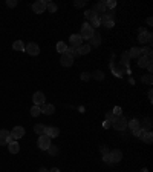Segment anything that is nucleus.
I'll return each mask as SVG.
<instances>
[{"label":"nucleus","instance_id":"nucleus-1","mask_svg":"<svg viewBox=\"0 0 153 172\" xmlns=\"http://www.w3.org/2000/svg\"><path fill=\"white\" fill-rule=\"evenodd\" d=\"M112 128H115L116 131H124L127 128V120L124 115H115V118L112 120Z\"/></svg>","mask_w":153,"mask_h":172},{"label":"nucleus","instance_id":"nucleus-2","mask_svg":"<svg viewBox=\"0 0 153 172\" xmlns=\"http://www.w3.org/2000/svg\"><path fill=\"white\" fill-rule=\"evenodd\" d=\"M93 34H95V29H93L89 23H83V26H81V34H80L81 39H83V40H84V39H86V40H90V39L93 37Z\"/></svg>","mask_w":153,"mask_h":172},{"label":"nucleus","instance_id":"nucleus-3","mask_svg":"<svg viewBox=\"0 0 153 172\" xmlns=\"http://www.w3.org/2000/svg\"><path fill=\"white\" fill-rule=\"evenodd\" d=\"M52 143H51V138L46 135V134H43V135H40L37 140V146L41 149V151H48V148L51 146Z\"/></svg>","mask_w":153,"mask_h":172},{"label":"nucleus","instance_id":"nucleus-4","mask_svg":"<svg viewBox=\"0 0 153 172\" xmlns=\"http://www.w3.org/2000/svg\"><path fill=\"white\" fill-rule=\"evenodd\" d=\"M46 5H48V0H37V2H34L32 9L35 14H43V12H46Z\"/></svg>","mask_w":153,"mask_h":172},{"label":"nucleus","instance_id":"nucleus-5","mask_svg":"<svg viewBox=\"0 0 153 172\" xmlns=\"http://www.w3.org/2000/svg\"><path fill=\"white\" fill-rule=\"evenodd\" d=\"M32 101H34L35 106H41V105L46 103V97H44V94H43L41 91H37V92H34V95H32Z\"/></svg>","mask_w":153,"mask_h":172},{"label":"nucleus","instance_id":"nucleus-6","mask_svg":"<svg viewBox=\"0 0 153 172\" xmlns=\"http://www.w3.org/2000/svg\"><path fill=\"white\" fill-rule=\"evenodd\" d=\"M25 51L29 54V55H38L40 54V46H38L37 43H28L26 45V48H25Z\"/></svg>","mask_w":153,"mask_h":172},{"label":"nucleus","instance_id":"nucleus-7","mask_svg":"<svg viewBox=\"0 0 153 172\" xmlns=\"http://www.w3.org/2000/svg\"><path fill=\"white\" fill-rule=\"evenodd\" d=\"M109 157H110V161L112 165L114 163H119L121 158H122V152L119 149H114V151H109Z\"/></svg>","mask_w":153,"mask_h":172},{"label":"nucleus","instance_id":"nucleus-8","mask_svg":"<svg viewBox=\"0 0 153 172\" xmlns=\"http://www.w3.org/2000/svg\"><path fill=\"white\" fill-rule=\"evenodd\" d=\"M40 111H41V114H44V115H52V114L55 112V106L51 105V103H44V105L40 106Z\"/></svg>","mask_w":153,"mask_h":172},{"label":"nucleus","instance_id":"nucleus-9","mask_svg":"<svg viewBox=\"0 0 153 172\" xmlns=\"http://www.w3.org/2000/svg\"><path fill=\"white\" fill-rule=\"evenodd\" d=\"M60 63H61V66H64V68H71V66L74 65V58H72L71 55H68V54H61Z\"/></svg>","mask_w":153,"mask_h":172},{"label":"nucleus","instance_id":"nucleus-10","mask_svg":"<svg viewBox=\"0 0 153 172\" xmlns=\"http://www.w3.org/2000/svg\"><path fill=\"white\" fill-rule=\"evenodd\" d=\"M11 135L14 137V140L22 138V137L25 135V128H22V126H14V129L11 131Z\"/></svg>","mask_w":153,"mask_h":172},{"label":"nucleus","instance_id":"nucleus-11","mask_svg":"<svg viewBox=\"0 0 153 172\" xmlns=\"http://www.w3.org/2000/svg\"><path fill=\"white\" fill-rule=\"evenodd\" d=\"M49 138H55V137H58L60 135V131L58 128H55V126H46V132H44Z\"/></svg>","mask_w":153,"mask_h":172},{"label":"nucleus","instance_id":"nucleus-12","mask_svg":"<svg viewBox=\"0 0 153 172\" xmlns=\"http://www.w3.org/2000/svg\"><path fill=\"white\" fill-rule=\"evenodd\" d=\"M69 40H71V45H72L74 48H78V46L83 45V39H81L80 34H72V36L69 37Z\"/></svg>","mask_w":153,"mask_h":172},{"label":"nucleus","instance_id":"nucleus-13","mask_svg":"<svg viewBox=\"0 0 153 172\" xmlns=\"http://www.w3.org/2000/svg\"><path fill=\"white\" fill-rule=\"evenodd\" d=\"M9 131H6V129H2L0 131V144L2 146H8V138H9Z\"/></svg>","mask_w":153,"mask_h":172},{"label":"nucleus","instance_id":"nucleus-14","mask_svg":"<svg viewBox=\"0 0 153 172\" xmlns=\"http://www.w3.org/2000/svg\"><path fill=\"white\" fill-rule=\"evenodd\" d=\"M93 12L98 15V12H107V8H106V2H98L95 3L93 6Z\"/></svg>","mask_w":153,"mask_h":172},{"label":"nucleus","instance_id":"nucleus-15","mask_svg":"<svg viewBox=\"0 0 153 172\" xmlns=\"http://www.w3.org/2000/svg\"><path fill=\"white\" fill-rule=\"evenodd\" d=\"M152 62V58L150 57H147V55H139L138 57V66L139 68H147V65Z\"/></svg>","mask_w":153,"mask_h":172},{"label":"nucleus","instance_id":"nucleus-16","mask_svg":"<svg viewBox=\"0 0 153 172\" xmlns=\"http://www.w3.org/2000/svg\"><path fill=\"white\" fill-rule=\"evenodd\" d=\"M138 42L139 43H150L152 42V34L150 32H143V34H139V37H138Z\"/></svg>","mask_w":153,"mask_h":172},{"label":"nucleus","instance_id":"nucleus-17","mask_svg":"<svg viewBox=\"0 0 153 172\" xmlns=\"http://www.w3.org/2000/svg\"><path fill=\"white\" fill-rule=\"evenodd\" d=\"M89 52H90V45H81V46L76 48V54L78 55H86Z\"/></svg>","mask_w":153,"mask_h":172},{"label":"nucleus","instance_id":"nucleus-18","mask_svg":"<svg viewBox=\"0 0 153 172\" xmlns=\"http://www.w3.org/2000/svg\"><path fill=\"white\" fill-rule=\"evenodd\" d=\"M8 149H9L11 154H19V152H20V144H19L17 141H12V143L8 144Z\"/></svg>","mask_w":153,"mask_h":172},{"label":"nucleus","instance_id":"nucleus-19","mask_svg":"<svg viewBox=\"0 0 153 172\" xmlns=\"http://www.w3.org/2000/svg\"><path fill=\"white\" fill-rule=\"evenodd\" d=\"M25 48H26V45L22 40H15V42L12 43V49L14 51H25Z\"/></svg>","mask_w":153,"mask_h":172},{"label":"nucleus","instance_id":"nucleus-20","mask_svg":"<svg viewBox=\"0 0 153 172\" xmlns=\"http://www.w3.org/2000/svg\"><path fill=\"white\" fill-rule=\"evenodd\" d=\"M127 126L132 129V131H136V129L141 128V125H139V120H136V118H132L130 122H127Z\"/></svg>","mask_w":153,"mask_h":172},{"label":"nucleus","instance_id":"nucleus-21","mask_svg":"<svg viewBox=\"0 0 153 172\" xmlns=\"http://www.w3.org/2000/svg\"><path fill=\"white\" fill-rule=\"evenodd\" d=\"M100 43H101V36H100L98 32H95L93 37L90 39V48H92V46H100Z\"/></svg>","mask_w":153,"mask_h":172},{"label":"nucleus","instance_id":"nucleus-22","mask_svg":"<svg viewBox=\"0 0 153 172\" xmlns=\"http://www.w3.org/2000/svg\"><path fill=\"white\" fill-rule=\"evenodd\" d=\"M34 132H35L37 135H43V134L46 132V126L41 125V123H40V125H35V126H34Z\"/></svg>","mask_w":153,"mask_h":172},{"label":"nucleus","instance_id":"nucleus-23","mask_svg":"<svg viewBox=\"0 0 153 172\" xmlns=\"http://www.w3.org/2000/svg\"><path fill=\"white\" fill-rule=\"evenodd\" d=\"M139 55H141L139 48H132V49L129 51V57H130V58H138Z\"/></svg>","mask_w":153,"mask_h":172},{"label":"nucleus","instance_id":"nucleus-24","mask_svg":"<svg viewBox=\"0 0 153 172\" xmlns=\"http://www.w3.org/2000/svg\"><path fill=\"white\" fill-rule=\"evenodd\" d=\"M66 49H68V45L64 42H58L57 43V51L60 52V54H64L66 52Z\"/></svg>","mask_w":153,"mask_h":172},{"label":"nucleus","instance_id":"nucleus-25","mask_svg":"<svg viewBox=\"0 0 153 172\" xmlns=\"http://www.w3.org/2000/svg\"><path fill=\"white\" fill-rule=\"evenodd\" d=\"M139 52H141V55H147V57H150V58H152V49H150L149 46L139 48Z\"/></svg>","mask_w":153,"mask_h":172},{"label":"nucleus","instance_id":"nucleus-26","mask_svg":"<svg viewBox=\"0 0 153 172\" xmlns=\"http://www.w3.org/2000/svg\"><path fill=\"white\" fill-rule=\"evenodd\" d=\"M90 77H93L95 80H100V82H101V80L104 79V72H103V71H100V69H97V71H95Z\"/></svg>","mask_w":153,"mask_h":172},{"label":"nucleus","instance_id":"nucleus-27","mask_svg":"<svg viewBox=\"0 0 153 172\" xmlns=\"http://www.w3.org/2000/svg\"><path fill=\"white\" fill-rule=\"evenodd\" d=\"M48 154H49L51 157H55V155L58 154V146H54V144H51V146L48 148Z\"/></svg>","mask_w":153,"mask_h":172},{"label":"nucleus","instance_id":"nucleus-28","mask_svg":"<svg viewBox=\"0 0 153 172\" xmlns=\"http://www.w3.org/2000/svg\"><path fill=\"white\" fill-rule=\"evenodd\" d=\"M64 54L71 55L72 58H75L76 55H78V54H76V48H74V46H68V49H66V52H64Z\"/></svg>","mask_w":153,"mask_h":172},{"label":"nucleus","instance_id":"nucleus-29","mask_svg":"<svg viewBox=\"0 0 153 172\" xmlns=\"http://www.w3.org/2000/svg\"><path fill=\"white\" fill-rule=\"evenodd\" d=\"M141 129H144V131H150L152 129V120L147 117V118H144V122H143V128Z\"/></svg>","mask_w":153,"mask_h":172},{"label":"nucleus","instance_id":"nucleus-30","mask_svg":"<svg viewBox=\"0 0 153 172\" xmlns=\"http://www.w3.org/2000/svg\"><path fill=\"white\" fill-rule=\"evenodd\" d=\"M84 17L89 19V20H92V19L97 17V14L93 12V9H86V11H84Z\"/></svg>","mask_w":153,"mask_h":172},{"label":"nucleus","instance_id":"nucleus-31","mask_svg":"<svg viewBox=\"0 0 153 172\" xmlns=\"http://www.w3.org/2000/svg\"><path fill=\"white\" fill-rule=\"evenodd\" d=\"M46 11H48V12H55V11H57V5L52 3V2H48V5H46Z\"/></svg>","mask_w":153,"mask_h":172},{"label":"nucleus","instance_id":"nucleus-32","mask_svg":"<svg viewBox=\"0 0 153 172\" xmlns=\"http://www.w3.org/2000/svg\"><path fill=\"white\" fill-rule=\"evenodd\" d=\"M40 114H41V111H40V106H35V105H34V106L31 108V115H32V117H38Z\"/></svg>","mask_w":153,"mask_h":172},{"label":"nucleus","instance_id":"nucleus-33","mask_svg":"<svg viewBox=\"0 0 153 172\" xmlns=\"http://www.w3.org/2000/svg\"><path fill=\"white\" fill-rule=\"evenodd\" d=\"M100 25H101V23H100V17H98V15H97L95 19H92V25H90L92 28H98Z\"/></svg>","mask_w":153,"mask_h":172},{"label":"nucleus","instance_id":"nucleus-34","mask_svg":"<svg viewBox=\"0 0 153 172\" xmlns=\"http://www.w3.org/2000/svg\"><path fill=\"white\" fill-rule=\"evenodd\" d=\"M74 6H75V8H83V6H86V0H75V2H74Z\"/></svg>","mask_w":153,"mask_h":172},{"label":"nucleus","instance_id":"nucleus-35","mask_svg":"<svg viewBox=\"0 0 153 172\" xmlns=\"http://www.w3.org/2000/svg\"><path fill=\"white\" fill-rule=\"evenodd\" d=\"M143 82H144V83H147V85H152V74L144 75V77H143Z\"/></svg>","mask_w":153,"mask_h":172},{"label":"nucleus","instance_id":"nucleus-36","mask_svg":"<svg viewBox=\"0 0 153 172\" xmlns=\"http://www.w3.org/2000/svg\"><path fill=\"white\" fill-rule=\"evenodd\" d=\"M6 6L8 8H15L17 6V0H6Z\"/></svg>","mask_w":153,"mask_h":172},{"label":"nucleus","instance_id":"nucleus-37","mask_svg":"<svg viewBox=\"0 0 153 172\" xmlns=\"http://www.w3.org/2000/svg\"><path fill=\"white\" fill-rule=\"evenodd\" d=\"M80 77H81L83 82H89V80H90V74H89V72H83Z\"/></svg>","mask_w":153,"mask_h":172},{"label":"nucleus","instance_id":"nucleus-38","mask_svg":"<svg viewBox=\"0 0 153 172\" xmlns=\"http://www.w3.org/2000/svg\"><path fill=\"white\" fill-rule=\"evenodd\" d=\"M115 6H116V2H115V0H109V2H106V8H110V9H114Z\"/></svg>","mask_w":153,"mask_h":172},{"label":"nucleus","instance_id":"nucleus-39","mask_svg":"<svg viewBox=\"0 0 153 172\" xmlns=\"http://www.w3.org/2000/svg\"><path fill=\"white\" fill-rule=\"evenodd\" d=\"M129 60H130L129 52H124V54H122V63H124V65H127V63H129Z\"/></svg>","mask_w":153,"mask_h":172},{"label":"nucleus","instance_id":"nucleus-40","mask_svg":"<svg viewBox=\"0 0 153 172\" xmlns=\"http://www.w3.org/2000/svg\"><path fill=\"white\" fill-rule=\"evenodd\" d=\"M121 111H122V109H121L119 106H115L114 111H112V114H114V115H121Z\"/></svg>","mask_w":153,"mask_h":172},{"label":"nucleus","instance_id":"nucleus-41","mask_svg":"<svg viewBox=\"0 0 153 172\" xmlns=\"http://www.w3.org/2000/svg\"><path fill=\"white\" fill-rule=\"evenodd\" d=\"M114 118H115V115L112 114V112H107V114H106V120H107V122H110V123H112V120H114Z\"/></svg>","mask_w":153,"mask_h":172},{"label":"nucleus","instance_id":"nucleus-42","mask_svg":"<svg viewBox=\"0 0 153 172\" xmlns=\"http://www.w3.org/2000/svg\"><path fill=\"white\" fill-rule=\"evenodd\" d=\"M103 160H104V163H109V165H112V161H110V157H109V154L103 155Z\"/></svg>","mask_w":153,"mask_h":172},{"label":"nucleus","instance_id":"nucleus-43","mask_svg":"<svg viewBox=\"0 0 153 172\" xmlns=\"http://www.w3.org/2000/svg\"><path fill=\"white\" fill-rule=\"evenodd\" d=\"M104 26H106V28H114V26H115V22H114V20H109V22H107Z\"/></svg>","mask_w":153,"mask_h":172},{"label":"nucleus","instance_id":"nucleus-44","mask_svg":"<svg viewBox=\"0 0 153 172\" xmlns=\"http://www.w3.org/2000/svg\"><path fill=\"white\" fill-rule=\"evenodd\" d=\"M141 131H143V129H141V128H139V129H136V131H133V135L139 138V137H141Z\"/></svg>","mask_w":153,"mask_h":172},{"label":"nucleus","instance_id":"nucleus-45","mask_svg":"<svg viewBox=\"0 0 153 172\" xmlns=\"http://www.w3.org/2000/svg\"><path fill=\"white\" fill-rule=\"evenodd\" d=\"M101 152H103V155L109 154V149H107V146H101Z\"/></svg>","mask_w":153,"mask_h":172},{"label":"nucleus","instance_id":"nucleus-46","mask_svg":"<svg viewBox=\"0 0 153 172\" xmlns=\"http://www.w3.org/2000/svg\"><path fill=\"white\" fill-rule=\"evenodd\" d=\"M147 69H149V72L152 74V71H153V65H152V62H150V63L147 65Z\"/></svg>","mask_w":153,"mask_h":172},{"label":"nucleus","instance_id":"nucleus-47","mask_svg":"<svg viewBox=\"0 0 153 172\" xmlns=\"http://www.w3.org/2000/svg\"><path fill=\"white\" fill-rule=\"evenodd\" d=\"M103 126H104V128L107 129V128H110V126H112V125H110V122H107V120H106V122H104V125H103Z\"/></svg>","mask_w":153,"mask_h":172},{"label":"nucleus","instance_id":"nucleus-48","mask_svg":"<svg viewBox=\"0 0 153 172\" xmlns=\"http://www.w3.org/2000/svg\"><path fill=\"white\" fill-rule=\"evenodd\" d=\"M147 95H149V100H150V101H153V92H152V89H150V91H149V94H147Z\"/></svg>","mask_w":153,"mask_h":172},{"label":"nucleus","instance_id":"nucleus-49","mask_svg":"<svg viewBox=\"0 0 153 172\" xmlns=\"http://www.w3.org/2000/svg\"><path fill=\"white\" fill-rule=\"evenodd\" d=\"M153 23V20H152V17H149V19H147V25H152Z\"/></svg>","mask_w":153,"mask_h":172},{"label":"nucleus","instance_id":"nucleus-50","mask_svg":"<svg viewBox=\"0 0 153 172\" xmlns=\"http://www.w3.org/2000/svg\"><path fill=\"white\" fill-rule=\"evenodd\" d=\"M49 172H60V169H58V168H52Z\"/></svg>","mask_w":153,"mask_h":172},{"label":"nucleus","instance_id":"nucleus-51","mask_svg":"<svg viewBox=\"0 0 153 172\" xmlns=\"http://www.w3.org/2000/svg\"><path fill=\"white\" fill-rule=\"evenodd\" d=\"M138 32H139V34H143V32H146V29H144V28H139V29H138Z\"/></svg>","mask_w":153,"mask_h":172},{"label":"nucleus","instance_id":"nucleus-52","mask_svg":"<svg viewBox=\"0 0 153 172\" xmlns=\"http://www.w3.org/2000/svg\"><path fill=\"white\" fill-rule=\"evenodd\" d=\"M38 172H49V171H48V169H44V168H40V171H38Z\"/></svg>","mask_w":153,"mask_h":172},{"label":"nucleus","instance_id":"nucleus-53","mask_svg":"<svg viewBox=\"0 0 153 172\" xmlns=\"http://www.w3.org/2000/svg\"><path fill=\"white\" fill-rule=\"evenodd\" d=\"M141 172H149V169H147V168H143V171Z\"/></svg>","mask_w":153,"mask_h":172}]
</instances>
